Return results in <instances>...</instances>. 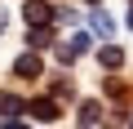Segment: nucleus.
Instances as JSON below:
<instances>
[{"label": "nucleus", "mask_w": 133, "mask_h": 129, "mask_svg": "<svg viewBox=\"0 0 133 129\" xmlns=\"http://www.w3.org/2000/svg\"><path fill=\"white\" fill-rule=\"evenodd\" d=\"M14 76H22V80H36V76H44V62H40V53H22V58L14 62Z\"/></svg>", "instance_id": "nucleus-1"}, {"label": "nucleus", "mask_w": 133, "mask_h": 129, "mask_svg": "<svg viewBox=\"0 0 133 129\" xmlns=\"http://www.w3.org/2000/svg\"><path fill=\"white\" fill-rule=\"evenodd\" d=\"M102 116H107L102 102H80V129H102Z\"/></svg>", "instance_id": "nucleus-2"}, {"label": "nucleus", "mask_w": 133, "mask_h": 129, "mask_svg": "<svg viewBox=\"0 0 133 129\" xmlns=\"http://www.w3.org/2000/svg\"><path fill=\"white\" fill-rule=\"evenodd\" d=\"M31 107V116L36 120H58L62 111H58V98H36V102H27Z\"/></svg>", "instance_id": "nucleus-3"}, {"label": "nucleus", "mask_w": 133, "mask_h": 129, "mask_svg": "<svg viewBox=\"0 0 133 129\" xmlns=\"http://www.w3.org/2000/svg\"><path fill=\"white\" fill-rule=\"evenodd\" d=\"M22 18H27L31 27H44V18H49V5H44V0H27V5H22Z\"/></svg>", "instance_id": "nucleus-4"}, {"label": "nucleus", "mask_w": 133, "mask_h": 129, "mask_svg": "<svg viewBox=\"0 0 133 129\" xmlns=\"http://www.w3.org/2000/svg\"><path fill=\"white\" fill-rule=\"evenodd\" d=\"M98 62H102V67H107V71H115V67H120V62H124V53H120L115 45H102V49H98Z\"/></svg>", "instance_id": "nucleus-5"}, {"label": "nucleus", "mask_w": 133, "mask_h": 129, "mask_svg": "<svg viewBox=\"0 0 133 129\" xmlns=\"http://www.w3.org/2000/svg\"><path fill=\"white\" fill-rule=\"evenodd\" d=\"M27 45H31V49H49V45H53V31H49V27H31Z\"/></svg>", "instance_id": "nucleus-6"}, {"label": "nucleus", "mask_w": 133, "mask_h": 129, "mask_svg": "<svg viewBox=\"0 0 133 129\" xmlns=\"http://www.w3.org/2000/svg\"><path fill=\"white\" fill-rule=\"evenodd\" d=\"M93 31H98V36H111V31H115V22H111V14H102L98 5H93Z\"/></svg>", "instance_id": "nucleus-7"}, {"label": "nucleus", "mask_w": 133, "mask_h": 129, "mask_svg": "<svg viewBox=\"0 0 133 129\" xmlns=\"http://www.w3.org/2000/svg\"><path fill=\"white\" fill-rule=\"evenodd\" d=\"M18 111H22V102L14 94H0V116H18Z\"/></svg>", "instance_id": "nucleus-8"}, {"label": "nucleus", "mask_w": 133, "mask_h": 129, "mask_svg": "<svg viewBox=\"0 0 133 129\" xmlns=\"http://www.w3.org/2000/svg\"><path fill=\"white\" fill-rule=\"evenodd\" d=\"M76 89H71V80H53V98H71Z\"/></svg>", "instance_id": "nucleus-9"}, {"label": "nucleus", "mask_w": 133, "mask_h": 129, "mask_svg": "<svg viewBox=\"0 0 133 129\" xmlns=\"http://www.w3.org/2000/svg\"><path fill=\"white\" fill-rule=\"evenodd\" d=\"M66 49H71V53H84V49H89V36H71V45H66Z\"/></svg>", "instance_id": "nucleus-10"}, {"label": "nucleus", "mask_w": 133, "mask_h": 129, "mask_svg": "<svg viewBox=\"0 0 133 129\" xmlns=\"http://www.w3.org/2000/svg\"><path fill=\"white\" fill-rule=\"evenodd\" d=\"M5 22H9V14H5V9H0V31H5Z\"/></svg>", "instance_id": "nucleus-11"}, {"label": "nucleus", "mask_w": 133, "mask_h": 129, "mask_svg": "<svg viewBox=\"0 0 133 129\" xmlns=\"http://www.w3.org/2000/svg\"><path fill=\"white\" fill-rule=\"evenodd\" d=\"M5 129H27V125H18V120H9V125H5Z\"/></svg>", "instance_id": "nucleus-12"}, {"label": "nucleus", "mask_w": 133, "mask_h": 129, "mask_svg": "<svg viewBox=\"0 0 133 129\" xmlns=\"http://www.w3.org/2000/svg\"><path fill=\"white\" fill-rule=\"evenodd\" d=\"M89 5H98V0H89Z\"/></svg>", "instance_id": "nucleus-13"}]
</instances>
